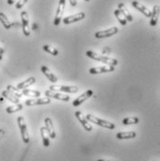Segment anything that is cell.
Wrapping results in <instances>:
<instances>
[{
  "label": "cell",
  "instance_id": "obj_1",
  "mask_svg": "<svg viewBox=\"0 0 160 161\" xmlns=\"http://www.w3.org/2000/svg\"><path fill=\"white\" fill-rule=\"evenodd\" d=\"M86 56L96 61H99V62H103L105 64L109 65V66H117L118 65V60L116 58H108V57H105V56H102L98 53H96L92 50H88L86 51Z\"/></svg>",
  "mask_w": 160,
  "mask_h": 161
},
{
  "label": "cell",
  "instance_id": "obj_2",
  "mask_svg": "<svg viewBox=\"0 0 160 161\" xmlns=\"http://www.w3.org/2000/svg\"><path fill=\"white\" fill-rule=\"evenodd\" d=\"M86 119H87L90 122H92V123H94V124H96V125H98V126H100V127L106 128V129L114 130L116 128V125H115L114 123H112V122H109V121H108V120L99 119V118H97V117L94 116V115H91V114L86 115Z\"/></svg>",
  "mask_w": 160,
  "mask_h": 161
},
{
  "label": "cell",
  "instance_id": "obj_3",
  "mask_svg": "<svg viewBox=\"0 0 160 161\" xmlns=\"http://www.w3.org/2000/svg\"><path fill=\"white\" fill-rule=\"evenodd\" d=\"M17 122L19 125V128L20 130V134H21V138L23 143L25 144H29L30 143V135L27 130V125L25 122V119L22 116H19L17 119Z\"/></svg>",
  "mask_w": 160,
  "mask_h": 161
},
{
  "label": "cell",
  "instance_id": "obj_4",
  "mask_svg": "<svg viewBox=\"0 0 160 161\" xmlns=\"http://www.w3.org/2000/svg\"><path fill=\"white\" fill-rule=\"evenodd\" d=\"M49 90L55 92H63V93H71L75 94L79 92V88L77 86H67V85H51L49 86Z\"/></svg>",
  "mask_w": 160,
  "mask_h": 161
},
{
  "label": "cell",
  "instance_id": "obj_5",
  "mask_svg": "<svg viewBox=\"0 0 160 161\" xmlns=\"http://www.w3.org/2000/svg\"><path fill=\"white\" fill-rule=\"evenodd\" d=\"M20 18H21V26H22V32L25 36H30L31 34V30L29 26V17L27 11H22L20 13Z\"/></svg>",
  "mask_w": 160,
  "mask_h": 161
},
{
  "label": "cell",
  "instance_id": "obj_6",
  "mask_svg": "<svg viewBox=\"0 0 160 161\" xmlns=\"http://www.w3.org/2000/svg\"><path fill=\"white\" fill-rule=\"evenodd\" d=\"M65 6H66V0H59L58 2V6L57 8V12H56V17L54 19V24L55 25H58L61 20H62V16L64 13Z\"/></svg>",
  "mask_w": 160,
  "mask_h": 161
},
{
  "label": "cell",
  "instance_id": "obj_7",
  "mask_svg": "<svg viewBox=\"0 0 160 161\" xmlns=\"http://www.w3.org/2000/svg\"><path fill=\"white\" fill-rule=\"evenodd\" d=\"M50 103H51V99L49 97H42V98H36V99H27L25 101V105L28 106V107L49 105Z\"/></svg>",
  "mask_w": 160,
  "mask_h": 161
},
{
  "label": "cell",
  "instance_id": "obj_8",
  "mask_svg": "<svg viewBox=\"0 0 160 161\" xmlns=\"http://www.w3.org/2000/svg\"><path fill=\"white\" fill-rule=\"evenodd\" d=\"M75 117L77 118V119L79 120L80 124L82 125V127L86 131H92L93 130V127L90 124V121L86 119V117L80 112V111H76L75 112Z\"/></svg>",
  "mask_w": 160,
  "mask_h": 161
},
{
  "label": "cell",
  "instance_id": "obj_9",
  "mask_svg": "<svg viewBox=\"0 0 160 161\" xmlns=\"http://www.w3.org/2000/svg\"><path fill=\"white\" fill-rule=\"evenodd\" d=\"M119 32V29L117 27H112L107 30H103V31H99L95 33V36L97 39H101V38H107V37H110L114 34H116Z\"/></svg>",
  "mask_w": 160,
  "mask_h": 161
},
{
  "label": "cell",
  "instance_id": "obj_10",
  "mask_svg": "<svg viewBox=\"0 0 160 161\" xmlns=\"http://www.w3.org/2000/svg\"><path fill=\"white\" fill-rule=\"evenodd\" d=\"M93 96H94L93 90H87V91L84 92L82 95H80L78 98H76V99L72 102V105H73L74 107H78V106L81 105L82 103H84L87 99H89L90 97H92Z\"/></svg>",
  "mask_w": 160,
  "mask_h": 161
},
{
  "label": "cell",
  "instance_id": "obj_11",
  "mask_svg": "<svg viewBox=\"0 0 160 161\" xmlns=\"http://www.w3.org/2000/svg\"><path fill=\"white\" fill-rule=\"evenodd\" d=\"M115 70L114 66H103V67H96L90 69L89 72L91 74H101V73H107V72H112Z\"/></svg>",
  "mask_w": 160,
  "mask_h": 161
},
{
  "label": "cell",
  "instance_id": "obj_12",
  "mask_svg": "<svg viewBox=\"0 0 160 161\" xmlns=\"http://www.w3.org/2000/svg\"><path fill=\"white\" fill-rule=\"evenodd\" d=\"M46 96L49 98H54L57 100H60V101H64V102H68L69 101V97L66 96L64 94H60L58 92H55V91H51V90H47L46 91Z\"/></svg>",
  "mask_w": 160,
  "mask_h": 161
},
{
  "label": "cell",
  "instance_id": "obj_13",
  "mask_svg": "<svg viewBox=\"0 0 160 161\" xmlns=\"http://www.w3.org/2000/svg\"><path fill=\"white\" fill-rule=\"evenodd\" d=\"M131 5H132V7H133V8H135L137 10H139L140 12H142L145 17H147V18H151L152 11H151L148 8H146L145 6H144L143 4H141L140 2H138V1H132Z\"/></svg>",
  "mask_w": 160,
  "mask_h": 161
},
{
  "label": "cell",
  "instance_id": "obj_14",
  "mask_svg": "<svg viewBox=\"0 0 160 161\" xmlns=\"http://www.w3.org/2000/svg\"><path fill=\"white\" fill-rule=\"evenodd\" d=\"M85 18V14L83 12H79L77 14H74V15H71V16H68L62 19L63 23L64 24H70V23H73V22H77L79 20H81Z\"/></svg>",
  "mask_w": 160,
  "mask_h": 161
},
{
  "label": "cell",
  "instance_id": "obj_15",
  "mask_svg": "<svg viewBox=\"0 0 160 161\" xmlns=\"http://www.w3.org/2000/svg\"><path fill=\"white\" fill-rule=\"evenodd\" d=\"M45 124H46V129L47 130V132L49 133V136L51 139H55L57 134H56V130L54 128V124H53V121L50 118H46L45 119Z\"/></svg>",
  "mask_w": 160,
  "mask_h": 161
},
{
  "label": "cell",
  "instance_id": "obj_16",
  "mask_svg": "<svg viewBox=\"0 0 160 161\" xmlns=\"http://www.w3.org/2000/svg\"><path fill=\"white\" fill-rule=\"evenodd\" d=\"M160 14V7L158 5L154 6L152 15H151V20H150V25L151 26H156L157 24L158 19H159Z\"/></svg>",
  "mask_w": 160,
  "mask_h": 161
},
{
  "label": "cell",
  "instance_id": "obj_17",
  "mask_svg": "<svg viewBox=\"0 0 160 161\" xmlns=\"http://www.w3.org/2000/svg\"><path fill=\"white\" fill-rule=\"evenodd\" d=\"M41 71L44 73V75H45L51 82H53V83H57V82H58V77H57L54 73H52V71L48 69L47 66H42V67H41Z\"/></svg>",
  "mask_w": 160,
  "mask_h": 161
},
{
  "label": "cell",
  "instance_id": "obj_18",
  "mask_svg": "<svg viewBox=\"0 0 160 161\" xmlns=\"http://www.w3.org/2000/svg\"><path fill=\"white\" fill-rule=\"evenodd\" d=\"M136 137L135 131H120L117 134V138L119 140H128Z\"/></svg>",
  "mask_w": 160,
  "mask_h": 161
},
{
  "label": "cell",
  "instance_id": "obj_19",
  "mask_svg": "<svg viewBox=\"0 0 160 161\" xmlns=\"http://www.w3.org/2000/svg\"><path fill=\"white\" fill-rule=\"evenodd\" d=\"M118 9L122 13V15L125 17V19H127V21H132L133 20V18L131 16V14L129 12V10L127 9L126 6L123 4V3H119V6H118Z\"/></svg>",
  "mask_w": 160,
  "mask_h": 161
},
{
  "label": "cell",
  "instance_id": "obj_20",
  "mask_svg": "<svg viewBox=\"0 0 160 161\" xmlns=\"http://www.w3.org/2000/svg\"><path fill=\"white\" fill-rule=\"evenodd\" d=\"M35 78L34 77H30V78H28L27 80H23V81H21V82H19L18 85H17V88L19 89V90H24V89H26V88H28L29 86H31L32 85L34 82H35Z\"/></svg>",
  "mask_w": 160,
  "mask_h": 161
},
{
  "label": "cell",
  "instance_id": "obj_21",
  "mask_svg": "<svg viewBox=\"0 0 160 161\" xmlns=\"http://www.w3.org/2000/svg\"><path fill=\"white\" fill-rule=\"evenodd\" d=\"M40 131H41V136H42L43 144L45 145V147H49L50 146V140H49L50 136H49V133L47 132L46 127H41Z\"/></svg>",
  "mask_w": 160,
  "mask_h": 161
},
{
  "label": "cell",
  "instance_id": "obj_22",
  "mask_svg": "<svg viewBox=\"0 0 160 161\" xmlns=\"http://www.w3.org/2000/svg\"><path fill=\"white\" fill-rule=\"evenodd\" d=\"M2 97L6 99H8V101H10L11 103H14V104H19V98H18L15 96H13L10 92H8V90H4L2 92Z\"/></svg>",
  "mask_w": 160,
  "mask_h": 161
},
{
  "label": "cell",
  "instance_id": "obj_23",
  "mask_svg": "<svg viewBox=\"0 0 160 161\" xmlns=\"http://www.w3.org/2000/svg\"><path fill=\"white\" fill-rule=\"evenodd\" d=\"M0 21H1L2 25L5 27V29L9 30V29L11 28V23H10V21L8 20V17L6 16L3 12H0Z\"/></svg>",
  "mask_w": 160,
  "mask_h": 161
},
{
  "label": "cell",
  "instance_id": "obj_24",
  "mask_svg": "<svg viewBox=\"0 0 160 161\" xmlns=\"http://www.w3.org/2000/svg\"><path fill=\"white\" fill-rule=\"evenodd\" d=\"M140 119L137 117H129V118H125L122 120L123 125H133V124H137L139 123Z\"/></svg>",
  "mask_w": 160,
  "mask_h": 161
},
{
  "label": "cell",
  "instance_id": "obj_25",
  "mask_svg": "<svg viewBox=\"0 0 160 161\" xmlns=\"http://www.w3.org/2000/svg\"><path fill=\"white\" fill-rule=\"evenodd\" d=\"M22 95L26 97H39L41 96V93L36 90H31V89H24L22 90Z\"/></svg>",
  "mask_w": 160,
  "mask_h": 161
},
{
  "label": "cell",
  "instance_id": "obj_26",
  "mask_svg": "<svg viewBox=\"0 0 160 161\" xmlns=\"http://www.w3.org/2000/svg\"><path fill=\"white\" fill-rule=\"evenodd\" d=\"M22 108H23V106L21 105V104H15L14 106H9V107H8L7 108H6V111L7 113H8V114H11V113H15L18 112V111H19V110H21L22 109Z\"/></svg>",
  "mask_w": 160,
  "mask_h": 161
},
{
  "label": "cell",
  "instance_id": "obj_27",
  "mask_svg": "<svg viewBox=\"0 0 160 161\" xmlns=\"http://www.w3.org/2000/svg\"><path fill=\"white\" fill-rule=\"evenodd\" d=\"M114 14H115V16H116V18L118 19V20L119 21V23L121 24V25H126L127 24V19H125V17L122 15V13L119 10V9H116L115 11H114Z\"/></svg>",
  "mask_w": 160,
  "mask_h": 161
},
{
  "label": "cell",
  "instance_id": "obj_28",
  "mask_svg": "<svg viewBox=\"0 0 160 161\" xmlns=\"http://www.w3.org/2000/svg\"><path fill=\"white\" fill-rule=\"evenodd\" d=\"M7 90L8 91V92H10L13 96H15L18 98H20V97H22V94H20L19 93V90L17 88V87H14V86H12V85H8L7 86Z\"/></svg>",
  "mask_w": 160,
  "mask_h": 161
},
{
  "label": "cell",
  "instance_id": "obj_29",
  "mask_svg": "<svg viewBox=\"0 0 160 161\" xmlns=\"http://www.w3.org/2000/svg\"><path fill=\"white\" fill-rule=\"evenodd\" d=\"M43 49H44V51H46L47 53L51 54L52 56H58V50L54 48L53 47H51V46H49V45H45V46L43 47Z\"/></svg>",
  "mask_w": 160,
  "mask_h": 161
},
{
  "label": "cell",
  "instance_id": "obj_30",
  "mask_svg": "<svg viewBox=\"0 0 160 161\" xmlns=\"http://www.w3.org/2000/svg\"><path fill=\"white\" fill-rule=\"evenodd\" d=\"M27 2H28V0H18V2H17L16 4V8L17 9L21 8Z\"/></svg>",
  "mask_w": 160,
  "mask_h": 161
},
{
  "label": "cell",
  "instance_id": "obj_31",
  "mask_svg": "<svg viewBox=\"0 0 160 161\" xmlns=\"http://www.w3.org/2000/svg\"><path fill=\"white\" fill-rule=\"evenodd\" d=\"M69 4L71 7H76L77 6V0H69Z\"/></svg>",
  "mask_w": 160,
  "mask_h": 161
},
{
  "label": "cell",
  "instance_id": "obj_32",
  "mask_svg": "<svg viewBox=\"0 0 160 161\" xmlns=\"http://www.w3.org/2000/svg\"><path fill=\"white\" fill-rule=\"evenodd\" d=\"M16 1L17 0H8V5H13Z\"/></svg>",
  "mask_w": 160,
  "mask_h": 161
},
{
  "label": "cell",
  "instance_id": "obj_33",
  "mask_svg": "<svg viewBox=\"0 0 160 161\" xmlns=\"http://www.w3.org/2000/svg\"><path fill=\"white\" fill-rule=\"evenodd\" d=\"M5 53V50H4V48H2L1 47H0V55H3Z\"/></svg>",
  "mask_w": 160,
  "mask_h": 161
},
{
  "label": "cell",
  "instance_id": "obj_34",
  "mask_svg": "<svg viewBox=\"0 0 160 161\" xmlns=\"http://www.w3.org/2000/svg\"><path fill=\"white\" fill-rule=\"evenodd\" d=\"M4 133H5V132H4V130H0V138L4 135Z\"/></svg>",
  "mask_w": 160,
  "mask_h": 161
},
{
  "label": "cell",
  "instance_id": "obj_35",
  "mask_svg": "<svg viewBox=\"0 0 160 161\" xmlns=\"http://www.w3.org/2000/svg\"><path fill=\"white\" fill-rule=\"evenodd\" d=\"M97 161H111V160H106V159H98Z\"/></svg>",
  "mask_w": 160,
  "mask_h": 161
},
{
  "label": "cell",
  "instance_id": "obj_36",
  "mask_svg": "<svg viewBox=\"0 0 160 161\" xmlns=\"http://www.w3.org/2000/svg\"><path fill=\"white\" fill-rule=\"evenodd\" d=\"M2 58H3V57H2V55H0V61L2 60Z\"/></svg>",
  "mask_w": 160,
  "mask_h": 161
},
{
  "label": "cell",
  "instance_id": "obj_37",
  "mask_svg": "<svg viewBox=\"0 0 160 161\" xmlns=\"http://www.w3.org/2000/svg\"><path fill=\"white\" fill-rule=\"evenodd\" d=\"M85 1H87V2H88V1H90V0H85Z\"/></svg>",
  "mask_w": 160,
  "mask_h": 161
}]
</instances>
